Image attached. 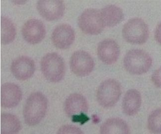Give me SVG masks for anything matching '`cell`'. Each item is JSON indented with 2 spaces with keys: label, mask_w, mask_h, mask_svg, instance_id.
Wrapping results in <instances>:
<instances>
[{
  "label": "cell",
  "mask_w": 161,
  "mask_h": 134,
  "mask_svg": "<svg viewBox=\"0 0 161 134\" xmlns=\"http://www.w3.org/2000/svg\"><path fill=\"white\" fill-rule=\"evenodd\" d=\"M47 107V99L43 94L32 93L27 98L24 108L25 123L31 126L38 124L45 116Z\"/></svg>",
  "instance_id": "1"
},
{
  "label": "cell",
  "mask_w": 161,
  "mask_h": 134,
  "mask_svg": "<svg viewBox=\"0 0 161 134\" xmlns=\"http://www.w3.org/2000/svg\"><path fill=\"white\" fill-rule=\"evenodd\" d=\"M40 64L42 72L48 81L56 83L63 79L65 74V64L59 55L47 54L42 58Z\"/></svg>",
  "instance_id": "2"
},
{
  "label": "cell",
  "mask_w": 161,
  "mask_h": 134,
  "mask_svg": "<svg viewBox=\"0 0 161 134\" xmlns=\"http://www.w3.org/2000/svg\"><path fill=\"white\" fill-rule=\"evenodd\" d=\"M152 64V59L149 54L140 49H132L125 56L123 65L127 71L132 75L146 73Z\"/></svg>",
  "instance_id": "3"
},
{
  "label": "cell",
  "mask_w": 161,
  "mask_h": 134,
  "mask_svg": "<svg viewBox=\"0 0 161 134\" xmlns=\"http://www.w3.org/2000/svg\"><path fill=\"white\" fill-rule=\"evenodd\" d=\"M122 35L128 43L139 45L144 44L149 37L148 25L140 18L131 19L123 26Z\"/></svg>",
  "instance_id": "4"
},
{
  "label": "cell",
  "mask_w": 161,
  "mask_h": 134,
  "mask_svg": "<svg viewBox=\"0 0 161 134\" xmlns=\"http://www.w3.org/2000/svg\"><path fill=\"white\" fill-rule=\"evenodd\" d=\"M121 94V88L119 82L114 79H108L98 87L97 99L102 107L110 108L119 101Z\"/></svg>",
  "instance_id": "5"
},
{
  "label": "cell",
  "mask_w": 161,
  "mask_h": 134,
  "mask_svg": "<svg viewBox=\"0 0 161 134\" xmlns=\"http://www.w3.org/2000/svg\"><path fill=\"white\" fill-rule=\"evenodd\" d=\"M78 25L83 32L89 35H99L105 27L101 11L94 8L83 12L79 18Z\"/></svg>",
  "instance_id": "6"
},
{
  "label": "cell",
  "mask_w": 161,
  "mask_h": 134,
  "mask_svg": "<svg viewBox=\"0 0 161 134\" xmlns=\"http://www.w3.org/2000/svg\"><path fill=\"white\" fill-rule=\"evenodd\" d=\"M70 68L74 74L79 77H85L94 70L95 63L90 55L83 50L76 51L70 59Z\"/></svg>",
  "instance_id": "7"
},
{
  "label": "cell",
  "mask_w": 161,
  "mask_h": 134,
  "mask_svg": "<svg viewBox=\"0 0 161 134\" xmlns=\"http://www.w3.org/2000/svg\"><path fill=\"white\" fill-rule=\"evenodd\" d=\"M37 8L44 19L53 21L63 17L65 7L61 0H40L37 2Z\"/></svg>",
  "instance_id": "8"
},
{
  "label": "cell",
  "mask_w": 161,
  "mask_h": 134,
  "mask_svg": "<svg viewBox=\"0 0 161 134\" xmlns=\"http://www.w3.org/2000/svg\"><path fill=\"white\" fill-rule=\"evenodd\" d=\"M24 39L30 44L40 43L45 37L46 29L42 22L37 19H31L25 24L22 29Z\"/></svg>",
  "instance_id": "9"
},
{
  "label": "cell",
  "mask_w": 161,
  "mask_h": 134,
  "mask_svg": "<svg viewBox=\"0 0 161 134\" xmlns=\"http://www.w3.org/2000/svg\"><path fill=\"white\" fill-rule=\"evenodd\" d=\"M75 31L67 24H61L55 27L51 36L52 43L58 48L66 49L75 40Z\"/></svg>",
  "instance_id": "10"
},
{
  "label": "cell",
  "mask_w": 161,
  "mask_h": 134,
  "mask_svg": "<svg viewBox=\"0 0 161 134\" xmlns=\"http://www.w3.org/2000/svg\"><path fill=\"white\" fill-rule=\"evenodd\" d=\"M11 71L17 79L25 81L31 78L35 72L34 61L27 56H20L13 61Z\"/></svg>",
  "instance_id": "11"
},
{
  "label": "cell",
  "mask_w": 161,
  "mask_h": 134,
  "mask_svg": "<svg viewBox=\"0 0 161 134\" xmlns=\"http://www.w3.org/2000/svg\"><path fill=\"white\" fill-rule=\"evenodd\" d=\"M97 52L101 61L109 65L115 63L119 59V46L113 39H104L98 44Z\"/></svg>",
  "instance_id": "12"
},
{
  "label": "cell",
  "mask_w": 161,
  "mask_h": 134,
  "mask_svg": "<svg viewBox=\"0 0 161 134\" xmlns=\"http://www.w3.org/2000/svg\"><path fill=\"white\" fill-rule=\"evenodd\" d=\"M23 94L17 84L7 83L3 84L1 90V106L4 108L15 107L21 101Z\"/></svg>",
  "instance_id": "13"
},
{
  "label": "cell",
  "mask_w": 161,
  "mask_h": 134,
  "mask_svg": "<svg viewBox=\"0 0 161 134\" xmlns=\"http://www.w3.org/2000/svg\"><path fill=\"white\" fill-rule=\"evenodd\" d=\"M88 101L85 97L80 94H71L67 98L64 104L66 114L72 118L85 114L88 112Z\"/></svg>",
  "instance_id": "14"
},
{
  "label": "cell",
  "mask_w": 161,
  "mask_h": 134,
  "mask_svg": "<svg viewBox=\"0 0 161 134\" xmlns=\"http://www.w3.org/2000/svg\"><path fill=\"white\" fill-rule=\"evenodd\" d=\"M141 94L136 89L128 90L122 101V110L128 116H133L137 113L141 105Z\"/></svg>",
  "instance_id": "15"
},
{
  "label": "cell",
  "mask_w": 161,
  "mask_h": 134,
  "mask_svg": "<svg viewBox=\"0 0 161 134\" xmlns=\"http://www.w3.org/2000/svg\"><path fill=\"white\" fill-rule=\"evenodd\" d=\"M100 134H130V130L125 121L119 118H112L102 124Z\"/></svg>",
  "instance_id": "16"
},
{
  "label": "cell",
  "mask_w": 161,
  "mask_h": 134,
  "mask_svg": "<svg viewBox=\"0 0 161 134\" xmlns=\"http://www.w3.org/2000/svg\"><path fill=\"white\" fill-rule=\"evenodd\" d=\"M101 13L104 25L107 27L116 26L124 19L123 11L115 5L106 6L101 10Z\"/></svg>",
  "instance_id": "17"
},
{
  "label": "cell",
  "mask_w": 161,
  "mask_h": 134,
  "mask_svg": "<svg viewBox=\"0 0 161 134\" xmlns=\"http://www.w3.org/2000/svg\"><path fill=\"white\" fill-rule=\"evenodd\" d=\"M1 121V134H18L21 130L20 121L13 114L3 113Z\"/></svg>",
  "instance_id": "18"
},
{
  "label": "cell",
  "mask_w": 161,
  "mask_h": 134,
  "mask_svg": "<svg viewBox=\"0 0 161 134\" xmlns=\"http://www.w3.org/2000/svg\"><path fill=\"white\" fill-rule=\"evenodd\" d=\"M1 42L4 45L10 44L14 40L16 29L12 20L7 17L1 18Z\"/></svg>",
  "instance_id": "19"
},
{
  "label": "cell",
  "mask_w": 161,
  "mask_h": 134,
  "mask_svg": "<svg viewBox=\"0 0 161 134\" xmlns=\"http://www.w3.org/2000/svg\"><path fill=\"white\" fill-rule=\"evenodd\" d=\"M147 126L152 133L161 134V108L152 112L148 117Z\"/></svg>",
  "instance_id": "20"
},
{
  "label": "cell",
  "mask_w": 161,
  "mask_h": 134,
  "mask_svg": "<svg viewBox=\"0 0 161 134\" xmlns=\"http://www.w3.org/2000/svg\"><path fill=\"white\" fill-rule=\"evenodd\" d=\"M57 134H84L80 129L76 126L66 125L58 130Z\"/></svg>",
  "instance_id": "21"
},
{
  "label": "cell",
  "mask_w": 161,
  "mask_h": 134,
  "mask_svg": "<svg viewBox=\"0 0 161 134\" xmlns=\"http://www.w3.org/2000/svg\"><path fill=\"white\" fill-rule=\"evenodd\" d=\"M152 81L156 87L161 88V67L154 72L152 76Z\"/></svg>",
  "instance_id": "22"
},
{
  "label": "cell",
  "mask_w": 161,
  "mask_h": 134,
  "mask_svg": "<svg viewBox=\"0 0 161 134\" xmlns=\"http://www.w3.org/2000/svg\"><path fill=\"white\" fill-rule=\"evenodd\" d=\"M155 38L158 43L161 45V22L157 25L156 29Z\"/></svg>",
  "instance_id": "23"
}]
</instances>
